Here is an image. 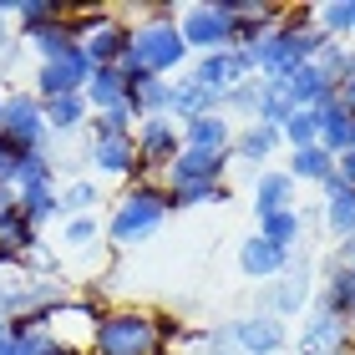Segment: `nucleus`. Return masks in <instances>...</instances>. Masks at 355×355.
Wrapping results in <instances>:
<instances>
[{"label": "nucleus", "mask_w": 355, "mask_h": 355, "mask_svg": "<svg viewBox=\"0 0 355 355\" xmlns=\"http://www.w3.org/2000/svg\"><path fill=\"white\" fill-rule=\"evenodd\" d=\"M203 355H239V345L229 330H214V335H203Z\"/></svg>", "instance_id": "obj_41"}, {"label": "nucleus", "mask_w": 355, "mask_h": 355, "mask_svg": "<svg viewBox=\"0 0 355 355\" xmlns=\"http://www.w3.org/2000/svg\"><path fill=\"white\" fill-rule=\"evenodd\" d=\"M163 223H168V188L163 183H132L117 198V208H112L102 239L112 249H137V244H148Z\"/></svg>", "instance_id": "obj_4"}, {"label": "nucleus", "mask_w": 355, "mask_h": 355, "mask_svg": "<svg viewBox=\"0 0 355 355\" xmlns=\"http://www.w3.org/2000/svg\"><path fill=\"white\" fill-rule=\"evenodd\" d=\"M350 330H355V315H350Z\"/></svg>", "instance_id": "obj_50"}, {"label": "nucleus", "mask_w": 355, "mask_h": 355, "mask_svg": "<svg viewBox=\"0 0 355 355\" xmlns=\"http://www.w3.org/2000/svg\"><path fill=\"white\" fill-rule=\"evenodd\" d=\"M335 264H345V269L355 274V239H350V244H340V254H335Z\"/></svg>", "instance_id": "obj_44"}, {"label": "nucleus", "mask_w": 355, "mask_h": 355, "mask_svg": "<svg viewBox=\"0 0 355 355\" xmlns=\"http://www.w3.org/2000/svg\"><path fill=\"white\" fill-rule=\"evenodd\" d=\"M0 137L15 142L21 153H41L46 148V107L36 92H6V117H0Z\"/></svg>", "instance_id": "obj_6"}, {"label": "nucleus", "mask_w": 355, "mask_h": 355, "mask_svg": "<svg viewBox=\"0 0 355 355\" xmlns=\"http://www.w3.org/2000/svg\"><path fill=\"white\" fill-rule=\"evenodd\" d=\"M102 239V223H96V214H82V218H67L61 223V244L67 249H87Z\"/></svg>", "instance_id": "obj_39"}, {"label": "nucleus", "mask_w": 355, "mask_h": 355, "mask_svg": "<svg viewBox=\"0 0 355 355\" xmlns=\"http://www.w3.org/2000/svg\"><path fill=\"white\" fill-rule=\"evenodd\" d=\"M279 82H284L289 102H295L300 112H315V107H325L330 96H335V87L325 82V71H320L315 61H310V67H295L289 76H279Z\"/></svg>", "instance_id": "obj_21"}, {"label": "nucleus", "mask_w": 355, "mask_h": 355, "mask_svg": "<svg viewBox=\"0 0 355 355\" xmlns=\"http://www.w3.org/2000/svg\"><path fill=\"white\" fill-rule=\"evenodd\" d=\"M92 82V61H87V51L76 46L71 56H61V61H41L36 67V92L41 102H56V96H71V92H82Z\"/></svg>", "instance_id": "obj_10"}, {"label": "nucleus", "mask_w": 355, "mask_h": 355, "mask_svg": "<svg viewBox=\"0 0 355 355\" xmlns=\"http://www.w3.org/2000/svg\"><path fill=\"white\" fill-rule=\"evenodd\" d=\"M92 142H102V137H132L137 132V117H132V107H112V112H92Z\"/></svg>", "instance_id": "obj_35"}, {"label": "nucleus", "mask_w": 355, "mask_h": 355, "mask_svg": "<svg viewBox=\"0 0 355 355\" xmlns=\"http://www.w3.org/2000/svg\"><path fill=\"white\" fill-rule=\"evenodd\" d=\"M289 259H295V254L274 249L264 234H254V239H244V244H239V274H244V279H254V284H274V279L289 269Z\"/></svg>", "instance_id": "obj_14"}, {"label": "nucleus", "mask_w": 355, "mask_h": 355, "mask_svg": "<svg viewBox=\"0 0 355 355\" xmlns=\"http://www.w3.org/2000/svg\"><path fill=\"white\" fill-rule=\"evenodd\" d=\"M163 315L142 304H112L96 320L92 355H163Z\"/></svg>", "instance_id": "obj_3"}, {"label": "nucleus", "mask_w": 355, "mask_h": 355, "mask_svg": "<svg viewBox=\"0 0 355 355\" xmlns=\"http://www.w3.org/2000/svg\"><path fill=\"white\" fill-rule=\"evenodd\" d=\"M229 335H234L239 355H279V350L289 345V330H284V320H279V315H269V310L239 315L234 325H229Z\"/></svg>", "instance_id": "obj_9"}, {"label": "nucleus", "mask_w": 355, "mask_h": 355, "mask_svg": "<svg viewBox=\"0 0 355 355\" xmlns=\"http://www.w3.org/2000/svg\"><path fill=\"white\" fill-rule=\"evenodd\" d=\"M315 26L325 31V41H350L355 36V0H325V6H315Z\"/></svg>", "instance_id": "obj_30"}, {"label": "nucleus", "mask_w": 355, "mask_h": 355, "mask_svg": "<svg viewBox=\"0 0 355 355\" xmlns=\"http://www.w3.org/2000/svg\"><path fill=\"white\" fill-rule=\"evenodd\" d=\"M320 46H325V31L315 26V6H300L284 15L279 31H269V36L254 46V67H259L264 82H279L289 76L295 67H310L320 56Z\"/></svg>", "instance_id": "obj_2"}, {"label": "nucleus", "mask_w": 355, "mask_h": 355, "mask_svg": "<svg viewBox=\"0 0 355 355\" xmlns=\"http://www.w3.org/2000/svg\"><path fill=\"white\" fill-rule=\"evenodd\" d=\"M234 157L229 153H203V148H183L163 173V188H198V183H223Z\"/></svg>", "instance_id": "obj_11"}, {"label": "nucleus", "mask_w": 355, "mask_h": 355, "mask_svg": "<svg viewBox=\"0 0 355 355\" xmlns=\"http://www.w3.org/2000/svg\"><path fill=\"white\" fill-rule=\"evenodd\" d=\"M259 234L269 239L274 249L295 254L304 244V214H300V208H284V214H274V218H259Z\"/></svg>", "instance_id": "obj_28"}, {"label": "nucleus", "mask_w": 355, "mask_h": 355, "mask_svg": "<svg viewBox=\"0 0 355 355\" xmlns=\"http://www.w3.org/2000/svg\"><path fill=\"white\" fill-rule=\"evenodd\" d=\"M284 148V137H279V127H264V122H249V127H239L234 132V148H229V157L234 163H249V168H259L264 173V163L274 153Z\"/></svg>", "instance_id": "obj_18"}, {"label": "nucleus", "mask_w": 355, "mask_h": 355, "mask_svg": "<svg viewBox=\"0 0 355 355\" xmlns=\"http://www.w3.org/2000/svg\"><path fill=\"white\" fill-rule=\"evenodd\" d=\"M132 142H137V163L153 178V173H168V163L183 153V127L173 117H148V122H137Z\"/></svg>", "instance_id": "obj_7"}, {"label": "nucleus", "mask_w": 355, "mask_h": 355, "mask_svg": "<svg viewBox=\"0 0 355 355\" xmlns=\"http://www.w3.org/2000/svg\"><path fill=\"white\" fill-rule=\"evenodd\" d=\"M6 51H10V21L0 15V56H6Z\"/></svg>", "instance_id": "obj_45"}, {"label": "nucleus", "mask_w": 355, "mask_h": 355, "mask_svg": "<svg viewBox=\"0 0 355 355\" xmlns=\"http://www.w3.org/2000/svg\"><path fill=\"white\" fill-rule=\"evenodd\" d=\"M15 163H21V148H15V142H6L0 137V183H15Z\"/></svg>", "instance_id": "obj_40"}, {"label": "nucleus", "mask_w": 355, "mask_h": 355, "mask_svg": "<svg viewBox=\"0 0 355 355\" xmlns=\"http://www.w3.org/2000/svg\"><path fill=\"white\" fill-rule=\"evenodd\" d=\"M315 67L325 71L330 87H340L345 76L355 71V46L350 41H325V46H320V56H315Z\"/></svg>", "instance_id": "obj_34"}, {"label": "nucleus", "mask_w": 355, "mask_h": 355, "mask_svg": "<svg viewBox=\"0 0 355 355\" xmlns=\"http://www.w3.org/2000/svg\"><path fill=\"white\" fill-rule=\"evenodd\" d=\"M51 355H87V350H67V345H56V350H51Z\"/></svg>", "instance_id": "obj_47"}, {"label": "nucleus", "mask_w": 355, "mask_h": 355, "mask_svg": "<svg viewBox=\"0 0 355 355\" xmlns=\"http://www.w3.org/2000/svg\"><path fill=\"white\" fill-rule=\"evenodd\" d=\"M335 178L355 188V153H340V157H335Z\"/></svg>", "instance_id": "obj_42"}, {"label": "nucleus", "mask_w": 355, "mask_h": 355, "mask_svg": "<svg viewBox=\"0 0 355 355\" xmlns=\"http://www.w3.org/2000/svg\"><path fill=\"white\" fill-rule=\"evenodd\" d=\"M355 345V330L345 315H330L315 304V315L300 325V340H295V355H340Z\"/></svg>", "instance_id": "obj_8"}, {"label": "nucleus", "mask_w": 355, "mask_h": 355, "mask_svg": "<svg viewBox=\"0 0 355 355\" xmlns=\"http://www.w3.org/2000/svg\"><path fill=\"white\" fill-rule=\"evenodd\" d=\"M320 193H325V198H320V218H325L330 239L350 244V239H355V188L340 183V178H330V183L320 188Z\"/></svg>", "instance_id": "obj_17"}, {"label": "nucleus", "mask_w": 355, "mask_h": 355, "mask_svg": "<svg viewBox=\"0 0 355 355\" xmlns=\"http://www.w3.org/2000/svg\"><path fill=\"white\" fill-rule=\"evenodd\" d=\"M208 112H223V96L208 92V87H198L193 76H178V82H173V96H168V117H173L178 127H188V122L208 117Z\"/></svg>", "instance_id": "obj_15"}, {"label": "nucleus", "mask_w": 355, "mask_h": 355, "mask_svg": "<svg viewBox=\"0 0 355 355\" xmlns=\"http://www.w3.org/2000/svg\"><path fill=\"white\" fill-rule=\"evenodd\" d=\"M259 82H264V76H259ZM295 102H289V92H284V82H264L259 87V117H254V122H264V127H284L289 117H295Z\"/></svg>", "instance_id": "obj_32"}, {"label": "nucleus", "mask_w": 355, "mask_h": 355, "mask_svg": "<svg viewBox=\"0 0 355 355\" xmlns=\"http://www.w3.org/2000/svg\"><path fill=\"white\" fill-rule=\"evenodd\" d=\"M295 178H289L284 168H264L259 178H254V218H274V214H284V208H295Z\"/></svg>", "instance_id": "obj_19"}, {"label": "nucleus", "mask_w": 355, "mask_h": 355, "mask_svg": "<svg viewBox=\"0 0 355 355\" xmlns=\"http://www.w3.org/2000/svg\"><path fill=\"white\" fill-rule=\"evenodd\" d=\"M234 188L229 178L223 183H198V188H168V214H178V208H198V203H229Z\"/></svg>", "instance_id": "obj_33"}, {"label": "nucleus", "mask_w": 355, "mask_h": 355, "mask_svg": "<svg viewBox=\"0 0 355 355\" xmlns=\"http://www.w3.org/2000/svg\"><path fill=\"white\" fill-rule=\"evenodd\" d=\"M178 31H183V41H188V51H198V56H214V51H229L234 46V21H229V10L218 6V0H198V6H183L178 10Z\"/></svg>", "instance_id": "obj_5"}, {"label": "nucleus", "mask_w": 355, "mask_h": 355, "mask_svg": "<svg viewBox=\"0 0 355 355\" xmlns=\"http://www.w3.org/2000/svg\"><path fill=\"white\" fill-rule=\"evenodd\" d=\"M168 96H173V76H148V71L127 76V107H132L137 122L168 117Z\"/></svg>", "instance_id": "obj_16"}, {"label": "nucleus", "mask_w": 355, "mask_h": 355, "mask_svg": "<svg viewBox=\"0 0 355 355\" xmlns=\"http://www.w3.org/2000/svg\"><path fill=\"white\" fill-rule=\"evenodd\" d=\"M320 310H330V315H355V274L345 264H335L325 269V289H320Z\"/></svg>", "instance_id": "obj_26"}, {"label": "nucleus", "mask_w": 355, "mask_h": 355, "mask_svg": "<svg viewBox=\"0 0 355 355\" xmlns=\"http://www.w3.org/2000/svg\"><path fill=\"white\" fill-rule=\"evenodd\" d=\"M350 350H355V345H350Z\"/></svg>", "instance_id": "obj_52"}, {"label": "nucleus", "mask_w": 355, "mask_h": 355, "mask_svg": "<svg viewBox=\"0 0 355 355\" xmlns=\"http://www.w3.org/2000/svg\"><path fill=\"white\" fill-rule=\"evenodd\" d=\"M259 87H264L259 76H254V82L229 87V92H223V117H229V122H234V117H249V122H254V117H259Z\"/></svg>", "instance_id": "obj_36"}, {"label": "nucleus", "mask_w": 355, "mask_h": 355, "mask_svg": "<svg viewBox=\"0 0 355 355\" xmlns=\"http://www.w3.org/2000/svg\"><path fill=\"white\" fill-rule=\"evenodd\" d=\"M46 107V132H76L82 122H92V107H87V96L82 92H71V96H56V102H41Z\"/></svg>", "instance_id": "obj_27"}, {"label": "nucleus", "mask_w": 355, "mask_h": 355, "mask_svg": "<svg viewBox=\"0 0 355 355\" xmlns=\"http://www.w3.org/2000/svg\"><path fill=\"white\" fill-rule=\"evenodd\" d=\"M315 117H320V148H330L335 157L350 153V132H355V112L340 102V96H330L325 107H315Z\"/></svg>", "instance_id": "obj_22"}, {"label": "nucleus", "mask_w": 355, "mask_h": 355, "mask_svg": "<svg viewBox=\"0 0 355 355\" xmlns=\"http://www.w3.org/2000/svg\"><path fill=\"white\" fill-rule=\"evenodd\" d=\"M15 208H21L36 229H46L51 218H67V214H61V193L56 188H26V193H15Z\"/></svg>", "instance_id": "obj_31"}, {"label": "nucleus", "mask_w": 355, "mask_h": 355, "mask_svg": "<svg viewBox=\"0 0 355 355\" xmlns=\"http://www.w3.org/2000/svg\"><path fill=\"white\" fill-rule=\"evenodd\" d=\"M350 153H355V132H350Z\"/></svg>", "instance_id": "obj_49"}, {"label": "nucleus", "mask_w": 355, "mask_h": 355, "mask_svg": "<svg viewBox=\"0 0 355 355\" xmlns=\"http://www.w3.org/2000/svg\"><path fill=\"white\" fill-rule=\"evenodd\" d=\"M284 173L295 178V183H320V188H325L330 178H335V153L320 148V142H310V148H295Z\"/></svg>", "instance_id": "obj_25"}, {"label": "nucleus", "mask_w": 355, "mask_h": 355, "mask_svg": "<svg viewBox=\"0 0 355 355\" xmlns=\"http://www.w3.org/2000/svg\"><path fill=\"white\" fill-rule=\"evenodd\" d=\"M10 203H15V188H6V183H0V214H6Z\"/></svg>", "instance_id": "obj_46"}, {"label": "nucleus", "mask_w": 355, "mask_h": 355, "mask_svg": "<svg viewBox=\"0 0 355 355\" xmlns=\"http://www.w3.org/2000/svg\"><path fill=\"white\" fill-rule=\"evenodd\" d=\"M188 56H193V51H188L183 31H178V6H153V10L132 26V46H127V56H122V71H127V76H132V71L173 76V71H183Z\"/></svg>", "instance_id": "obj_1"}, {"label": "nucleus", "mask_w": 355, "mask_h": 355, "mask_svg": "<svg viewBox=\"0 0 355 355\" xmlns=\"http://www.w3.org/2000/svg\"><path fill=\"white\" fill-rule=\"evenodd\" d=\"M26 46H31L41 61H61V56H71L76 46H82V36H76V21H71V15H61V21H46V26H36V31H26Z\"/></svg>", "instance_id": "obj_20"}, {"label": "nucleus", "mask_w": 355, "mask_h": 355, "mask_svg": "<svg viewBox=\"0 0 355 355\" xmlns=\"http://www.w3.org/2000/svg\"><path fill=\"white\" fill-rule=\"evenodd\" d=\"M335 96H340V102H345V107L355 112V71L345 76V82H340V87H335Z\"/></svg>", "instance_id": "obj_43"}, {"label": "nucleus", "mask_w": 355, "mask_h": 355, "mask_svg": "<svg viewBox=\"0 0 355 355\" xmlns=\"http://www.w3.org/2000/svg\"><path fill=\"white\" fill-rule=\"evenodd\" d=\"M340 355H355V350H340Z\"/></svg>", "instance_id": "obj_51"}, {"label": "nucleus", "mask_w": 355, "mask_h": 355, "mask_svg": "<svg viewBox=\"0 0 355 355\" xmlns=\"http://www.w3.org/2000/svg\"><path fill=\"white\" fill-rule=\"evenodd\" d=\"M87 163L102 173V178H127V183H153L148 168L137 163V142L132 137H102V142H87Z\"/></svg>", "instance_id": "obj_12"}, {"label": "nucleus", "mask_w": 355, "mask_h": 355, "mask_svg": "<svg viewBox=\"0 0 355 355\" xmlns=\"http://www.w3.org/2000/svg\"><path fill=\"white\" fill-rule=\"evenodd\" d=\"M15 193H26V188H56V157L51 153H21V163H15Z\"/></svg>", "instance_id": "obj_29"}, {"label": "nucleus", "mask_w": 355, "mask_h": 355, "mask_svg": "<svg viewBox=\"0 0 355 355\" xmlns=\"http://www.w3.org/2000/svg\"><path fill=\"white\" fill-rule=\"evenodd\" d=\"M183 148H203V153H229L234 148V122L223 112H208V117L183 127Z\"/></svg>", "instance_id": "obj_24"}, {"label": "nucleus", "mask_w": 355, "mask_h": 355, "mask_svg": "<svg viewBox=\"0 0 355 355\" xmlns=\"http://www.w3.org/2000/svg\"><path fill=\"white\" fill-rule=\"evenodd\" d=\"M304 304H310V259H289V269L274 279V289H269V304L264 310L269 315H279V320H289V315H300Z\"/></svg>", "instance_id": "obj_13"}, {"label": "nucleus", "mask_w": 355, "mask_h": 355, "mask_svg": "<svg viewBox=\"0 0 355 355\" xmlns=\"http://www.w3.org/2000/svg\"><path fill=\"white\" fill-rule=\"evenodd\" d=\"M96 198H102V188H96L92 178H76V183H67V188H61V214H67V218L96 214Z\"/></svg>", "instance_id": "obj_37"}, {"label": "nucleus", "mask_w": 355, "mask_h": 355, "mask_svg": "<svg viewBox=\"0 0 355 355\" xmlns=\"http://www.w3.org/2000/svg\"><path fill=\"white\" fill-rule=\"evenodd\" d=\"M0 117H6V92H0Z\"/></svg>", "instance_id": "obj_48"}, {"label": "nucleus", "mask_w": 355, "mask_h": 355, "mask_svg": "<svg viewBox=\"0 0 355 355\" xmlns=\"http://www.w3.org/2000/svg\"><path fill=\"white\" fill-rule=\"evenodd\" d=\"M279 137H284L289 153H295V148H310V142H320V117H315V112H295V117L279 127Z\"/></svg>", "instance_id": "obj_38"}, {"label": "nucleus", "mask_w": 355, "mask_h": 355, "mask_svg": "<svg viewBox=\"0 0 355 355\" xmlns=\"http://www.w3.org/2000/svg\"><path fill=\"white\" fill-rule=\"evenodd\" d=\"M82 96H87L92 112L122 107V102H127V71H122V67H92V82L82 87Z\"/></svg>", "instance_id": "obj_23"}]
</instances>
